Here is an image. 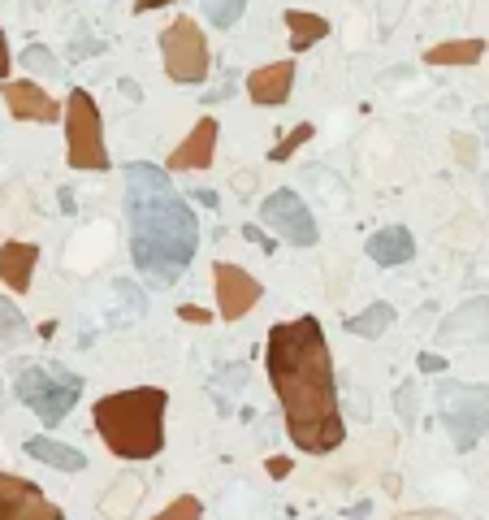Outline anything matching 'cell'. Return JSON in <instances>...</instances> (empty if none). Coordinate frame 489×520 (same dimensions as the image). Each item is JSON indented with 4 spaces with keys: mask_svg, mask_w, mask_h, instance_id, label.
Listing matches in <instances>:
<instances>
[{
    "mask_svg": "<svg viewBox=\"0 0 489 520\" xmlns=\"http://www.w3.org/2000/svg\"><path fill=\"white\" fill-rule=\"evenodd\" d=\"M161 61H165V74L182 87H195L204 83L208 70H213V57H208V39L200 31L195 18H174L161 31Z\"/></svg>",
    "mask_w": 489,
    "mask_h": 520,
    "instance_id": "obj_7",
    "label": "cell"
},
{
    "mask_svg": "<svg viewBox=\"0 0 489 520\" xmlns=\"http://www.w3.org/2000/svg\"><path fill=\"white\" fill-rule=\"evenodd\" d=\"M213 282H217V312H221V321H243L251 308L260 304V295H264V286L251 278L247 269L239 265H213Z\"/></svg>",
    "mask_w": 489,
    "mask_h": 520,
    "instance_id": "obj_10",
    "label": "cell"
},
{
    "mask_svg": "<svg viewBox=\"0 0 489 520\" xmlns=\"http://www.w3.org/2000/svg\"><path fill=\"white\" fill-rule=\"evenodd\" d=\"M35 265H39V247H35V243H22V239L0 243V282H5L13 295H26V291H31Z\"/></svg>",
    "mask_w": 489,
    "mask_h": 520,
    "instance_id": "obj_15",
    "label": "cell"
},
{
    "mask_svg": "<svg viewBox=\"0 0 489 520\" xmlns=\"http://www.w3.org/2000/svg\"><path fill=\"white\" fill-rule=\"evenodd\" d=\"M260 221L269 226L277 239L290 243V247H312L316 239H321V230H316V217H312V208L299 200V191H273V195H264V204H260Z\"/></svg>",
    "mask_w": 489,
    "mask_h": 520,
    "instance_id": "obj_8",
    "label": "cell"
},
{
    "mask_svg": "<svg viewBox=\"0 0 489 520\" xmlns=\"http://www.w3.org/2000/svg\"><path fill=\"white\" fill-rule=\"evenodd\" d=\"M264 364H269V382L282 399L290 442L308 455L338 451L347 425H342L334 356H329L321 321L295 317L273 325L269 343H264Z\"/></svg>",
    "mask_w": 489,
    "mask_h": 520,
    "instance_id": "obj_1",
    "label": "cell"
},
{
    "mask_svg": "<svg viewBox=\"0 0 489 520\" xmlns=\"http://www.w3.org/2000/svg\"><path fill=\"white\" fill-rule=\"evenodd\" d=\"M399 416H403V425L416 421V386H412V382L399 386Z\"/></svg>",
    "mask_w": 489,
    "mask_h": 520,
    "instance_id": "obj_27",
    "label": "cell"
},
{
    "mask_svg": "<svg viewBox=\"0 0 489 520\" xmlns=\"http://www.w3.org/2000/svg\"><path fill=\"white\" fill-rule=\"evenodd\" d=\"M477 122H481V135H485V148H489V104L477 109Z\"/></svg>",
    "mask_w": 489,
    "mask_h": 520,
    "instance_id": "obj_36",
    "label": "cell"
},
{
    "mask_svg": "<svg viewBox=\"0 0 489 520\" xmlns=\"http://www.w3.org/2000/svg\"><path fill=\"white\" fill-rule=\"evenodd\" d=\"M195 204H204V208H217V191H208V187H195Z\"/></svg>",
    "mask_w": 489,
    "mask_h": 520,
    "instance_id": "obj_32",
    "label": "cell"
},
{
    "mask_svg": "<svg viewBox=\"0 0 489 520\" xmlns=\"http://www.w3.org/2000/svg\"><path fill=\"white\" fill-rule=\"evenodd\" d=\"M0 78H9V39L0 31Z\"/></svg>",
    "mask_w": 489,
    "mask_h": 520,
    "instance_id": "obj_33",
    "label": "cell"
},
{
    "mask_svg": "<svg viewBox=\"0 0 489 520\" xmlns=\"http://www.w3.org/2000/svg\"><path fill=\"white\" fill-rule=\"evenodd\" d=\"M126 226L130 260L152 286H174L200 252V217L182 200L165 169L148 161L126 165Z\"/></svg>",
    "mask_w": 489,
    "mask_h": 520,
    "instance_id": "obj_2",
    "label": "cell"
},
{
    "mask_svg": "<svg viewBox=\"0 0 489 520\" xmlns=\"http://www.w3.org/2000/svg\"><path fill=\"white\" fill-rule=\"evenodd\" d=\"M139 499H143V477L139 473H122L109 490L100 494V516L104 520H130Z\"/></svg>",
    "mask_w": 489,
    "mask_h": 520,
    "instance_id": "obj_17",
    "label": "cell"
},
{
    "mask_svg": "<svg viewBox=\"0 0 489 520\" xmlns=\"http://www.w3.org/2000/svg\"><path fill=\"white\" fill-rule=\"evenodd\" d=\"M234 187H239V191H243V187H256V174H234ZM243 195H247V191H243Z\"/></svg>",
    "mask_w": 489,
    "mask_h": 520,
    "instance_id": "obj_37",
    "label": "cell"
},
{
    "mask_svg": "<svg viewBox=\"0 0 489 520\" xmlns=\"http://www.w3.org/2000/svg\"><path fill=\"white\" fill-rule=\"evenodd\" d=\"M178 317H182V321H191V325H213V312L200 308V304H182V308H178Z\"/></svg>",
    "mask_w": 489,
    "mask_h": 520,
    "instance_id": "obj_29",
    "label": "cell"
},
{
    "mask_svg": "<svg viewBox=\"0 0 489 520\" xmlns=\"http://www.w3.org/2000/svg\"><path fill=\"white\" fill-rule=\"evenodd\" d=\"M416 364H420V373H442L446 369V356H438V351H420Z\"/></svg>",
    "mask_w": 489,
    "mask_h": 520,
    "instance_id": "obj_30",
    "label": "cell"
},
{
    "mask_svg": "<svg viewBox=\"0 0 489 520\" xmlns=\"http://www.w3.org/2000/svg\"><path fill=\"white\" fill-rule=\"evenodd\" d=\"M407 520H451V516H442V512H420V516H407Z\"/></svg>",
    "mask_w": 489,
    "mask_h": 520,
    "instance_id": "obj_38",
    "label": "cell"
},
{
    "mask_svg": "<svg viewBox=\"0 0 489 520\" xmlns=\"http://www.w3.org/2000/svg\"><path fill=\"white\" fill-rule=\"evenodd\" d=\"M204 5V18L217 26V31H230L234 22L247 13V0H200Z\"/></svg>",
    "mask_w": 489,
    "mask_h": 520,
    "instance_id": "obj_23",
    "label": "cell"
},
{
    "mask_svg": "<svg viewBox=\"0 0 489 520\" xmlns=\"http://www.w3.org/2000/svg\"><path fill=\"white\" fill-rule=\"evenodd\" d=\"M243 234H247V239H251V243H260V247H264V252H273V243H269V239H264V234H260L256 226H243Z\"/></svg>",
    "mask_w": 489,
    "mask_h": 520,
    "instance_id": "obj_35",
    "label": "cell"
},
{
    "mask_svg": "<svg viewBox=\"0 0 489 520\" xmlns=\"http://www.w3.org/2000/svg\"><path fill=\"white\" fill-rule=\"evenodd\" d=\"M403 5H407V0H386V5H381V35H390L394 26H399Z\"/></svg>",
    "mask_w": 489,
    "mask_h": 520,
    "instance_id": "obj_28",
    "label": "cell"
},
{
    "mask_svg": "<svg viewBox=\"0 0 489 520\" xmlns=\"http://www.w3.org/2000/svg\"><path fill=\"white\" fill-rule=\"evenodd\" d=\"M65 161L83 174H104L109 169V148H104V122L87 87H70L65 100Z\"/></svg>",
    "mask_w": 489,
    "mask_h": 520,
    "instance_id": "obj_5",
    "label": "cell"
},
{
    "mask_svg": "<svg viewBox=\"0 0 489 520\" xmlns=\"http://www.w3.org/2000/svg\"><path fill=\"white\" fill-rule=\"evenodd\" d=\"M308 139H312V122H303V126H295V130H290V135H286L282 143H273L269 161H290V156H295V152H299Z\"/></svg>",
    "mask_w": 489,
    "mask_h": 520,
    "instance_id": "obj_25",
    "label": "cell"
},
{
    "mask_svg": "<svg viewBox=\"0 0 489 520\" xmlns=\"http://www.w3.org/2000/svg\"><path fill=\"white\" fill-rule=\"evenodd\" d=\"M282 22L290 31V52H308L312 44H321V39L329 35V22L321 18V13H308V9H286Z\"/></svg>",
    "mask_w": 489,
    "mask_h": 520,
    "instance_id": "obj_19",
    "label": "cell"
},
{
    "mask_svg": "<svg viewBox=\"0 0 489 520\" xmlns=\"http://www.w3.org/2000/svg\"><path fill=\"white\" fill-rule=\"evenodd\" d=\"M22 61H26V65H31V70H35V74H44V78H52V74H57V70H61V65H57V57H52V52H48L44 44H31V48H26V52H22Z\"/></svg>",
    "mask_w": 489,
    "mask_h": 520,
    "instance_id": "obj_26",
    "label": "cell"
},
{
    "mask_svg": "<svg viewBox=\"0 0 489 520\" xmlns=\"http://www.w3.org/2000/svg\"><path fill=\"white\" fill-rule=\"evenodd\" d=\"M22 451L31 455V460H39V464L57 468V473H83L87 468V455L78 447H65V442H57V438H26Z\"/></svg>",
    "mask_w": 489,
    "mask_h": 520,
    "instance_id": "obj_18",
    "label": "cell"
},
{
    "mask_svg": "<svg viewBox=\"0 0 489 520\" xmlns=\"http://www.w3.org/2000/svg\"><path fill=\"white\" fill-rule=\"evenodd\" d=\"M5 104L9 113L18 117V122H57L61 117V104L48 96L39 83H31V78H18V83H5Z\"/></svg>",
    "mask_w": 489,
    "mask_h": 520,
    "instance_id": "obj_12",
    "label": "cell"
},
{
    "mask_svg": "<svg viewBox=\"0 0 489 520\" xmlns=\"http://www.w3.org/2000/svg\"><path fill=\"white\" fill-rule=\"evenodd\" d=\"M165 412H169V395L161 386H130L96 399L91 421H96V434L117 460L139 464V460H156L165 451Z\"/></svg>",
    "mask_w": 489,
    "mask_h": 520,
    "instance_id": "obj_3",
    "label": "cell"
},
{
    "mask_svg": "<svg viewBox=\"0 0 489 520\" xmlns=\"http://www.w3.org/2000/svg\"><path fill=\"white\" fill-rule=\"evenodd\" d=\"M390 325H394V308L377 299V304H368L364 312H355V317L342 321V330L355 334V338H381V334L390 330Z\"/></svg>",
    "mask_w": 489,
    "mask_h": 520,
    "instance_id": "obj_21",
    "label": "cell"
},
{
    "mask_svg": "<svg viewBox=\"0 0 489 520\" xmlns=\"http://www.w3.org/2000/svg\"><path fill=\"white\" fill-rule=\"evenodd\" d=\"M0 520H65V512L48 503V494L35 481L0 473Z\"/></svg>",
    "mask_w": 489,
    "mask_h": 520,
    "instance_id": "obj_9",
    "label": "cell"
},
{
    "mask_svg": "<svg viewBox=\"0 0 489 520\" xmlns=\"http://www.w3.org/2000/svg\"><path fill=\"white\" fill-rule=\"evenodd\" d=\"M26 334H31V325H26V317L18 312V304L0 295V347H13V343H22Z\"/></svg>",
    "mask_w": 489,
    "mask_h": 520,
    "instance_id": "obj_22",
    "label": "cell"
},
{
    "mask_svg": "<svg viewBox=\"0 0 489 520\" xmlns=\"http://www.w3.org/2000/svg\"><path fill=\"white\" fill-rule=\"evenodd\" d=\"M364 252H368V260H377L381 269H399L416 256V234L407 226H381L377 234H368Z\"/></svg>",
    "mask_w": 489,
    "mask_h": 520,
    "instance_id": "obj_16",
    "label": "cell"
},
{
    "mask_svg": "<svg viewBox=\"0 0 489 520\" xmlns=\"http://www.w3.org/2000/svg\"><path fill=\"white\" fill-rule=\"evenodd\" d=\"M217 135H221V126L213 122V117H200L191 135L182 139L174 152H169V169H174V174H195V169H208V165H213V152H217Z\"/></svg>",
    "mask_w": 489,
    "mask_h": 520,
    "instance_id": "obj_11",
    "label": "cell"
},
{
    "mask_svg": "<svg viewBox=\"0 0 489 520\" xmlns=\"http://www.w3.org/2000/svg\"><path fill=\"white\" fill-rule=\"evenodd\" d=\"M200 516H204V503L195 499V494H178V499L169 507H161L152 520H200Z\"/></svg>",
    "mask_w": 489,
    "mask_h": 520,
    "instance_id": "obj_24",
    "label": "cell"
},
{
    "mask_svg": "<svg viewBox=\"0 0 489 520\" xmlns=\"http://www.w3.org/2000/svg\"><path fill=\"white\" fill-rule=\"evenodd\" d=\"M290 87H295V61H273V65H260V70L247 74V96H251V104H264V109L286 104Z\"/></svg>",
    "mask_w": 489,
    "mask_h": 520,
    "instance_id": "obj_13",
    "label": "cell"
},
{
    "mask_svg": "<svg viewBox=\"0 0 489 520\" xmlns=\"http://www.w3.org/2000/svg\"><path fill=\"white\" fill-rule=\"evenodd\" d=\"M485 57V39H446L425 52L429 65H477Z\"/></svg>",
    "mask_w": 489,
    "mask_h": 520,
    "instance_id": "obj_20",
    "label": "cell"
},
{
    "mask_svg": "<svg viewBox=\"0 0 489 520\" xmlns=\"http://www.w3.org/2000/svg\"><path fill=\"white\" fill-rule=\"evenodd\" d=\"M438 416L451 434V447L468 455L489 434V386L477 382H442L438 386Z\"/></svg>",
    "mask_w": 489,
    "mask_h": 520,
    "instance_id": "obj_6",
    "label": "cell"
},
{
    "mask_svg": "<svg viewBox=\"0 0 489 520\" xmlns=\"http://www.w3.org/2000/svg\"><path fill=\"white\" fill-rule=\"evenodd\" d=\"M13 390L44 425H61L74 412V403L83 399V377L65 364H26Z\"/></svg>",
    "mask_w": 489,
    "mask_h": 520,
    "instance_id": "obj_4",
    "label": "cell"
},
{
    "mask_svg": "<svg viewBox=\"0 0 489 520\" xmlns=\"http://www.w3.org/2000/svg\"><path fill=\"white\" fill-rule=\"evenodd\" d=\"M442 343H489V299L477 295L442 321Z\"/></svg>",
    "mask_w": 489,
    "mask_h": 520,
    "instance_id": "obj_14",
    "label": "cell"
},
{
    "mask_svg": "<svg viewBox=\"0 0 489 520\" xmlns=\"http://www.w3.org/2000/svg\"><path fill=\"white\" fill-rule=\"evenodd\" d=\"M264 468H269L273 481H282V477H290V468H295V464H290L286 455H273V460H264Z\"/></svg>",
    "mask_w": 489,
    "mask_h": 520,
    "instance_id": "obj_31",
    "label": "cell"
},
{
    "mask_svg": "<svg viewBox=\"0 0 489 520\" xmlns=\"http://www.w3.org/2000/svg\"><path fill=\"white\" fill-rule=\"evenodd\" d=\"M174 5V0H135V13H152V9H165Z\"/></svg>",
    "mask_w": 489,
    "mask_h": 520,
    "instance_id": "obj_34",
    "label": "cell"
}]
</instances>
